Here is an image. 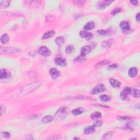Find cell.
Instances as JSON below:
<instances>
[{
  "label": "cell",
  "instance_id": "f1b7e54d",
  "mask_svg": "<svg viewBox=\"0 0 140 140\" xmlns=\"http://www.w3.org/2000/svg\"><path fill=\"white\" fill-rule=\"evenodd\" d=\"M100 99L103 102H108L111 100V98L109 96L107 95H101L100 96Z\"/></svg>",
  "mask_w": 140,
  "mask_h": 140
},
{
  "label": "cell",
  "instance_id": "f546056e",
  "mask_svg": "<svg viewBox=\"0 0 140 140\" xmlns=\"http://www.w3.org/2000/svg\"><path fill=\"white\" fill-rule=\"evenodd\" d=\"M74 4L77 6L78 7H82L84 5L85 1H80V0H79V1H73Z\"/></svg>",
  "mask_w": 140,
  "mask_h": 140
},
{
  "label": "cell",
  "instance_id": "9c48e42d",
  "mask_svg": "<svg viewBox=\"0 0 140 140\" xmlns=\"http://www.w3.org/2000/svg\"><path fill=\"white\" fill-rule=\"evenodd\" d=\"M79 35H80V36L82 37V38H85L86 40H88V41L90 40V39L92 38V37H93L91 33L87 32V31H80Z\"/></svg>",
  "mask_w": 140,
  "mask_h": 140
},
{
  "label": "cell",
  "instance_id": "7bdbcfd3",
  "mask_svg": "<svg viewBox=\"0 0 140 140\" xmlns=\"http://www.w3.org/2000/svg\"><path fill=\"white\" fill-rule=\"evenodd\" d=\"M136 20L138 21V22H139L140 21V13H138L137 14V15H136Z\"/></svg>",
  "mask_w": 140,
  "mask_h": 140
},
{
  "label": "cell",
  "instance_id": "52a82bcc",
  "mask_svg": "<svg viewBox=\"0 0 140 140\" xmlns=\"http://www.w3.org/2000/svg\"><path fill=\"white\" fill-rule=\"evenodd\" d=\"M113 2L112 1H109V0H104V1H100L98 2L97 4V8L98 9H103L104 8L110 6Z\"/></svg>",
  "mask_w": 140,
  "mask_h": 140
},
{
  "label": "cell",
  "instance_id": "7c38bea8",
  "mask_svg": "<svg viewBox=\"0 0 140 140\" xmlns=\"http://www.w3.org/2000/svg\"><path fill=\"white\" fill-rule=\"evenodd\" d=\"M10 76H11V73L9 71H8L5 69H1V71H0V78L1 79L8 78Z\"/></svg>",
  "mask_w": 140,
  "mask_h": 140
},
{
  "label": "cell",
  "instance_id": "3957f363",
  "mask_svg": "<svg viewBox=\"0 0 140 140\" xmlns=\"http://www.w3.org/2000/svg\"><path fill=\"white\" fill-rule=\"evenodd\" d=\"M68 109L65 107H62L59 108L55 114V117L60 118V119H64L68 115Z\"/></svg>",
  "mask_w": 140,
  "mask_h": 140
},
{
  "label": "cell",
  "instance_id": "836d02e7",
  "mask_svg": "<svg viewBox=\"0 0 140 140\" xmlns=\"http://www.w3.org/2000/svg\"><path fill=\"white\" fill-rule=\"evenodd\" d=\"M46 20L47 21H52L55 20V17L52 15H47L46 17Z\"/></svg>",
  "mask_w": 140,
  "mask_h": 140
},
{
  "label": "cell",
  "instance_id": "44dd1931",
  "mask_svg": "<svg viewBox=\"0 0 140 140\" xmlns=\"http://www.w3.org/2000/svg\"><path fill=\"white\" fill-rule=\"evenodd\" d=\"M54 119V117L52 116H47L43 117L42 119V122L43 123H49L52 122Z\"/></svg>",
  "mask_w": 140,
  "mask_h": 140
},
{
  "label": "cell",
  "instance_id": "5b68a950",
  "mask_svg": "<svg viewBox=\"0 0 140 140\" xmlns=\"http://www.w3.org/2000/svg\"><path fill=\"white\" fill-rule=\"evenodd\" d=\"M38 53L43 56H49L50 55L51 52L46 46H42L38 49Z\"/></svg>",
  "mask_w": 140,
  "mask_h": 140
},
{
  "label": "cell",
  "instance_id": "ab89813d",
  "mask_svg": "<svg viewBox=\"0 0 140 140\" xmlns=\"http://www.w3.org/2000/svg\"><path fill=\"white\" fill-rule=\"evenodd\" d=\"M1 116H2L5 113V112H6V107L5 106H4L3 105H1Z\"/></svg>",
  "mask_w": 140,
  "mask_h": 140
},
{
  "label": "cell",
  "instance_id": "cb8c5ba5",
  "mask_svg": "<svg viewBox=\"0 0 140 140\" xmlns=\"http://www.w3.org/2000/svg\"><path fill=\"white\" fill-rule=\"evenodd\" d=\"M112 44V40H108V41H103V42L102 43V46L104 48L108 49L110 48V47H111Z\"/></svg>",
  "mask_w": 140,
  "mask_h": 140
},
{
  "label": "cell",
  "instance_id": "ba28073f",
  "mask_svg": "<svg viewBox=\"0 0 140 140\" xmlns=\"http://www.w3.org/2000/svg\"><path fill=\"white\" fill-rule=\"evenodd\" d=\"M120 27H121V29L124 32H127L128 31L130 30V26L129 23L128 21H122L121 24H120Z\"/></svg>",
  "mask_w": 140,
  "mask_h": 140
},
{
  "label": "cell",
  "instance_id": "ac0fdd59",
  "mask_svg": "<svg viewBox=\"0 0 140 140\" xmlns=\"http://www.w3.org/2000/svg\"><path fill=\"white\" fill-rule=\"evenodd\" d=\"M95 23L93 21H89V22L86 23L84 25V29L86 31L90 30L93 29L95 27Z\"/></svg>",
  "mask_w": 140,
  "mask_h": 140
},
{
  "label": "cell",
  "instance_id": "4fadbf2b",
  "mask_svg": "<svg viewBox=\"0 0 140 140\" xmlns=\"http://www.w3.org/2000/svg\"><path fill=\"white\" fill-rule=\"evenodd\" d=\"M86 60V57L85 55H83L80 54L79 56H77L76 58L74 59L73 61L77 64H81L85 61Z\"/></svg>",
  "mask_w": 140,
  "mask_h": 140
},
{
  "label": "cell",
  "instance_id": "8d00e7d4",
  "mask_svg": "<svg viewBox=\"0 0 140 140\" xmlns=\"http://www.w3.org/2000/svg\"><path fill=\"white\" fill-rule=\"evenodd\" d=\"M1 135V136H2V137L5 138H9L11 137V134L8 132H2Z\"/></svg>",
  "mask_w": 140,
  "mask_h": 140
},
{
  "label": "cell",
  "instance_id": "e0dca14e",
  "mask_svg": "<svg viewBox=\"0 0 140 140\" xmlns=\"http://www.w3.org/2000/svg\"><path fill=\"white\" fill-rule=\"evenodd\" d=\"M26 3L28 4L31 7H32L33 8H37L38 7L41 5V1H26Z\"/></svg>",
  "mask_w": 140,
  "mask_h": 140
},
{
  "label": "cell",
  "instance_id": "277c9868",
  "mask_svg": "<svg viewBox=\"0 0 140 140\" xmlns=\"http://www.w3.org/2000/svg\"><path fill=\"white\" fill-rule=\"evenodd\" d=\"M132 91H133L132 89L129 87H126L121 93V95H120L121 98L125 101L128 100L129 99L128 96H129V95L132 94Z\"/></svg>",
  "mask_w": 140,
  "mask_h": 140
},
{
  "label": "cell",
  "instance_id": "9a60e30c",
  "mask_svg": "<svg viewBox=\"0 0 140 140\" xmlns=\"http://www.w3.org/2000/svg\"><path fill=\"white\" fill-rule=\"evenodd\" d=\"M91 48L90 46H85L82 47L81 50H80V54L83 55L85 56L86 54H88L91 52Z\"/></svg>",
  "mask_w": 140,
  "mask_h": 140
},
{
  "label": "cell",
  "instance_id": "b9f144b4",
  "mask_svg": "<svg viewBox=\"0 0 140 140\" xmlns=\"http://www.w3.org/2000/svg\"><path fill=\"white\" fill-rule=\"evenodd\" d=\"M130 3L133 4L134 6H136L138 5V1H130Z\"/></svg>",
  "mask_w": 140,
  "mask_h": 140
},
{
  "label": "cell",
  "instance_id": "d6a6232c",
  "mask_svg": "<svg viewBox=\"0 0 140 140\" xmlns=\"http://www.w3.org/2000/svg\"><path fill=\"white\" fill-rule=\"evenodd\" d=\"M132 94H133L134 97H139L140 96V91L137 89H134L132 91Z\"/></svg>",
  "mask_w": 140,
  "mask_h": 140
},
{
  "label": "cell",
  "instance_id": "74e56055",
  "mask_svg": "<svg viewBox=\"0 0 140 140\" xmlns=\"http://www.w3.org/2000/svg\"><path fill=\"white\" fill-rule=\"evenodd\" d=\"M97 33L99 35H101V36H104V35H106L107 34V31L104 30H98L97 31Z\"/></svg>",
  "mask_w": 140,
  "mask_h": 140
},
{
  "label": "cell",
  "instance_id": "8fae6325",
  "mask_svg": "<svg viewBox=\"0 0 140 140\" xmlns=\"http://www.w3.org/2000/svg\"><path fill=\"white\" fill-rule=\"evenodd\" d=\"M49 73H50V75L52 77V78L53 79H55L58 78L60 75V72L57 69L55 68H51L50 70V71H49Z\"/></svg>",
  "mask_w": 140,
  "mask_h": 140
},
{
  "label": "cell",
  "instance_id": "30bf717a",
  "mask_svg": "<svg viewBox=\"0 0 140 140\" xmlns=\"http://www.w3.org/2000/svg\"><path fill=\"white\" fill-rule=\"evenodd\" d=\"M55 63L57 65L60 66H65L67 64L66 59L62 58H57L55 59Z\"/></svg>",
  "mask_w": 140,
  "mask_h": 140
},
{
  "label": "cell",
  "instance_id": "d4e9b609",
  "mask_svg": "<svg viewBox=\"0 0 140 140\" xmlns=\"http://www.w3.org/2000/svg\"><path fill=\"white\" fill-rule=\"evenodd\" d=\"M84 112V109L82 108H78L72 110V113L74 116H78Z\"/></svg>",
  "mask_w": 140,
  "mask_h": 140
},
{
  "label": "cell",
  "instance_id": "7a4b0ae2",
  "mask_svg": "<svg viewBox=\"0 0 140 140\" xmlns=\"http://www.w3.org/2000/svg\"><path fill=\"white\" fill-rule=\"evenodd\" d=\"M20 49L19 48H14V47H5V48H1V50H0V53L1 54H14V53H19L20 52Z\"/></svg>",
  "mask_w": 140,
  "mask_h": 140
},
{
  "label": "cell",
  "instance_id": "d6986e66",
  "mask_svg": "<svg viewBox=\"0 0 140 140\" xmlns=\"http://www.w3.org/2000/svg\"><path fill=\"white\" fill-rule=\"evenodd\" d=\"M55 32L54 30H51V31H48V32H46L44 35H43L42 39H46L47 38H50V37H52L54 36V35H55Z\"/></svg>",
  "mask_w": 140,
  "mask_h": 140
},
{
  "label": "cell",
  "instance_id": "7402d4cb",
  "mask_svg": "<svg viewBox=\"0 0 140 140\" xmlns=\"http://www.w3.org/2000/svg\"><path fill=\"white\" fill-rule=\"evenodd\" d=\"M9 37L8 34H4L1 37V42L3 44H6L9 42Z\"/></svg>",
  "mask_w": 140,
  "mask_h": 140
},
{
  "label": "cell",
  "instance_id": "6da1fadb",
  "mask_svg": "<svg viewBox=\"0 0 140 140\" xmlns=\"http://www.w3.org/2000/svg\"><path fill=\"white\" fill-rule=\"evenodd\" d=\"M41 85V82L39 81L33 82L31 83L25 85L20 89L19 94L20 96H25L30 92L34 91Z\"/></svg>",
  "mask_w": 140,
  "mask_h": 140
},
{
  "label": "cell",
  "instance_id": "e575fe53",
  "mask_svg": "<svg viewBox=\"0 0 140 140\" xmlns=\"http://www.w3.org/2000/svg\"><path fill=\"white\" fill-rule=\"evenodd\" d=\"M118 118V119L123 120V121H129V120L131 119V118L129 116H119Z\"/></svg>",
  "mask_w": 140,
  "mask_h": 140
},
{
  "label": "cell",
  "instance_id": "4316f807",
  "mask_svg": "<svg viewBox=\"0 0 140 140\" xmlns=\"http://www.w3.org/2000/svg\"><path fill=\"white\" fill-rule=\"evenodd\" d=\"M11 1H2L0 2V8L1 9L7 8L10 5Z\"/></svg>",
  "mask_w": 140,
  "mask_h": 140
},
{
  "label": "cell",
  "instance_id": "484cf974",
  "mask_svg": "<svg viewBox=\"0 0 140 140\" xmlns=\"http://www.w3.org/2000/svg\"><path fill=\"white\" fill-rule=\"evenodd\" d=\"M65 42V39L62 36H59L58 37H57L55 39V42L56 43V44L59 46H60L64 44V43Z\"/></svg>",
  "mask_w": 140,
  "mask_h": 140
},
{
  "label": "cell",
  "instance_id": "1f68e13d",
  "mask_svg": "<svg viewBox=\"0 0 140 140\" xmlns=\"http://www.w3.org/2000/svg\"><path fill=\"white\" fill-rule=\"evenodd\" d=\"M112 135H113V133L112 131H110L109 133H107L105 135H103V137H102V140L103 139H109L112 136Z\"/></svg>",
  "mask_w": 140,
  "mask_h": 140
},
{
  "label": "cell",
  "instance_id": "603a6c76",
  "mask_svg": "<svg viewBox=\"0 0 140 140\" xmlns=\"http://www.w3.org/2000/svg\"><path fill=\"white\" fill-rule=\"evenodd\" d=\"M101 116L102 114L101 112H94V113H91V115H90V118H91L92 120H96L98 119V118H101Z\"/></svg>",
  "mask_w": 140,
  "mask_h": 140
},
{
  "label": "cell",
  "instance_id": "4dcf8cb0",
  "mask_svg": "<svg viewBox=\"0 0 140 140\" xmlns=\"http://www.w3.org/2000/svg\"><path fill=\"white\" fill-rule=\"evenodd\" d=\"M121 11H122V9L121 8H116L113 9V11L111 12V14L114 15L117 14L118 13H120Z\"/></svg>",
  "mask_w": 140,
  "mask_h": 140
},
{
  "label": "cell",
  "instance_id": "d590c367",
  "mask_svg": "<svg viewBox=\"0 0 140 140\" xmlns=\"http://www.w3.org/2000/svg\"><path fill=\"white\" fill-rule=\"evenodd\" d=\"M73 50V47L72 46H68L66 48V52L67 54H70L72 52Z\"/></svg>",
  "mask_w": 140,
  "mask_h": 140
},
{
  "label": "cell",
  "instance_id": "5bb4252c",
  "mask_svg": "<svg viewBox=\"0 0 140 140\" xmlns=\"http://www.w3.org/2000/svg\"><path fill=\"white\" fill-rule=\"evenodd\" d=\"M110 83L113 88H119L121 86V83L115 79L111 78L110 79Z\"/></svg>",
  "mask_w": 140,
  "mask_h": 140
},
{
  "label": "cell",
  "instance_id": "83f0119b",
  "mask_svg": "<svg viewBox=\"0 0 140 140\" xmlns=\"http://www.w3.org/2000/svg\"><path fill=\"white\" fill-rule=\"evenodd\" d=\"M109 63H110V62L108 61H106V60L101 61L99 62L96 65L95 67L96 68H100V67H102L104 65H106L108 64Z\"/></svg>",
  "mask_w": 140,
  "mask_h": 140
},
{
  "label": "cell",
  "instance_id": "ee69618b",
  "mask_svg": "<svg viewBox=\"0 0 140 140\" xmlns=\"http://www.w3.org/2000/svg\"><path fill=\"white\" fill-rule=\"evenodd\" d=\"M76 139L79 140V138H78V137H75V138H74V140H76Z\"/></svg>",
  "mask_w": 140,
  "mask_h": 140
},
{
  "label": "cell",
  "instance_id": "8992f818",
  "mask_svg": "<svg viewBox=\"0 0 140 140\" xmlns=\"http://www.w3.org/2000/svg\"><path fill=\"white\" fill-rule=\"evenodd\" d=\"M106 89L104 85L102 84H100L96 85L93 89L91 90V93L92 94H97L100 92H102L105 91Z\"/></svg>",
  "mask_w": 140,
  "mask_h": 140
},
{
  "label": "cell",
  "instance_id": "f35d334b",
  "mask_svg": "<svg viewBox=\"0 0 140 140\" xmlns=\"http://www.w3.org/2000/svg\"><path fill=\"white\" fill-rule=\"evenodd\" d=\"M102 125V122L100 121H97L94 123V126L95 127H100Z\"/></svg>",
  "mask_w": 140,
  "mask_h": 140
},
{
  "label": "cell",
  "instance_id": "ffe728a7",
  "mask_svg": "<svg viewBox=\"0 0 140 140\" xmlns=\"http://www.w3.org/2000/svg\"><path fill=\"white\" fill-rule=\"evenodd\" d=\"M95 131V128L94 126H89L85 128L84 133L85 134H93Z\"/></svg>",
  "mask_w": 140,
  "mask_h": 140
},
{
  "label": "cell",
  "instance_id": "2e32d148",
  "mask_svg": "<svg viewBox=\"0 0 140 140\" xmlns=\"http://www.w3.org/2000/svg\"><path fill=\"white\" fill-rule=\"evenodd\" d=\"M138 73V70L137 68L136 67H131V68L129 69V76L131 77H135L137 75Z\"/></svg>",
  "mask_w": 140,
  "mask_h": 140
},
{
  "label": "cell",
  "instance_id": "60d3db41",
  "mask_svg": "<svg viewBox=\"0 0 140 140\" xmlns=\"http://www.w3.org/2000/svg\"><path fill=\"white\" fill-rule=\"evenodd\" d=\"M118 67V65L117 64H112L111 65L108 66L107 68L110 69V70H114V69H116Z\"/></svg>",
  "mask_w": 140,
  "mask_h": 140
}]
</instances>
